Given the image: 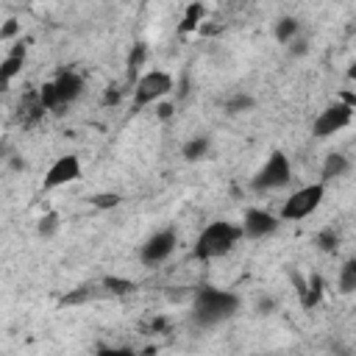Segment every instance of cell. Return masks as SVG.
Masks as SVG:
<instances>
[{"label":"cell","instance_id":"obj_1","mask_svg":"<svg viewBox=\"0 0 356 356\" xmlns=\"http://www.w3.org/2000/svg\"><path fill=\"white\" fill-rule=\"evenodd\" d=\"M239 239H245L239 222L211 220V222H206V225L200 228V234L195 236L192 250H195V259H200V261H217V259L228 256V253L236 248Z\"/></svg>","mask_w":356,"mask_h":356},{"label":"cell","instance_id":"obj_2","mask_svg":"<svg viewBox=\"0 0 356 356\" xmlns=\"http://www.w3.org/2000/svg\"><path fill=\"white\" fill-rule=\"evenodd\" d=\"M192 312H195L197 323L217 325V323H222L239 312V295H234L228 289H217V286H203L195 295Z\"/></svg>","mask_w":356,"mask_h":356},{"label":"cell","instance_id":"obj_3","mask_svg":"<svg viewBox=\"0 0 356 356\" xmlns=\"http://www.w3.org/2000/svg\"><path fill=\"white\" fill-rule=\"evenodd\" d=\"M353 117H356V97L350 92H342L323 111H317V117L312 120V136L314 139H331L339 131H345L353 122Z\"/></svg>","mask_w":356,"mask_h":356},{"label":"cell","instance_id":"obj_4","mask_svg":"<svg viewBox=\"0 0 356 356\" xmlns=\"http://www.w3.org/2000/svg\"><path fill=\"white\" fill-rule=\"evenodd\" d=\"M325 200V184L314 181V184H303L295 192H289L278 209L281 222H300L306 217H312Z\"/></svg>","mask_w":356,"mask_h":356},{"label":"cell","instance_id":"obj_5","mask_svg":"<svg viewBox=\"0 0 356 356\" xmlns=\"http://www.w3.org/2000/svg\"><path fill=\"white\" fill-rule=\"evenodd\" d=\"M83 92V78L75 72V70H64L58 72L53 81H47L42 89H39V106L42 108H58V106H70L81 97Z\"/></svg>","mask_w":356,"mask_h":356},{"label":"cell","instance_id":"obj_6","mask_svg":"<svg viewBox=\"0 0 356 356\" xmlns=\"http://www.w3.org/2000/svg\"><path fill=\"white\" fill-rule=\"evenodd\" d=\"M175 89V81L167 70H147L136 78L134 83V106L145 108V106H159L164 97H170Z\"/></svg>","mask_w":356,"mask_h":356},{"label":"cell","instance_id":"obj_7","mask_svg":"<svg viewBox=\"0 0 356 356\" xmlns=\"http://www.w3.org/2000/svg\"><path fill=\"white\" fill-rule=\"evenodd\" d=\"M292 181V161L286 153L281 150H273L264 164L256 170V175L250 178V189L253 192H275V189H284L286 184Z\"/></svg>","mask_w":356,"mask_h":356},{"label":"cell","instance_id":"obj_8","mask_svg":"<svg viewBox=\"0 0 356 356\" xmlns=\"http://www.w3.org/2000/svg\"><path fill=\"white\" fill-rule=\"evenodd\" d=\"M83 172V164H81V156L78 153H61L50 161V167L44 170V189H61V186H70L81 178Z\"/></svg>","mask_w":356,"mask_h":356},{"label":"cell","instance_id":"obj_9","mask_svg":"<svg viewBox=\"0 0 356 356\" xmlns=\"http://www.w3.org/2000/svg\"><path fill=\"white\" fill-rule=\"evenodd\" d=\"M175 248H178V234H175L172 228H161V231L150 234V236L142 242L139 259H142V264H147V267H159V264H164V261L175 253Z\"/></svg>","mask_w":356,"mask_h":356},{"label":"cell","instance_id":"obj_10","mask_svg":"<svg viewBox=\"0 0 356 356\" xmlns=\"http://www.w3.org/2000/svg\"><path fill=\"white\" fill-rule=\"evenodd\" d=\"M278 225H281L278 214H273L267 209H256V206L248 209L242 214V222H239L245 239H267V236H273L278 231Z\"/></svg>","mask_w":356,"mask_h":356},{"label":"cell","instance_id":"obj_11","mask_svg":"<svg viewBox=\"0 0 356 356\" xmlns=\"http://www.w3.org/2000/svg\"><path fill=\"white\" fill-rule=\"evenodd\" d=\"M22 64H25V47L17 44L11 53H6V58H3V64H0V81H3V83H11V81L22 72Z\"/></svg>","mask_w":356,"mask_h":356},{"label":"cell","instance_id":"obj_12","mask_svg":"<svg viewBox=\"0 0 356 356\" xmlns=\"http://www.w3.org/2000/svg\"><path fill=\"white\" fill-rule=\"evenodd\" d=\"M345 172H348V159H345L342 153H328V156L323 159V167H320L323 184L331 181V178H342Z\"/></svg>","mask_w":356,"mask_h":356},{"label":"cell","instance_id":"obj_13","mask_svg":"<svg viewBox=\"0 0 356 356\" xmlns=\"http://www.w3.org/2000/svg\"><path fill=\"white\" fill-rule=\"evenodd\" d=\"M298 33H300V22L295 17H284V19L275 22V42L295 44L298 42Z\"/></svg>","mask_w":356,"mask_h":356},{"label":"cell","instance_id":"obj_14","mask_svg":"<svg viewBox=\"0 0 356 356\" xmlns=\"http://www.w3.org/2000/svg\"><path fill=\"white\" fill-rule=\"evenodd\" d=\"M209 136H192V139H186L184 142V147H181V153H184V159L186 161H200V159H206L209 156Z\"/></svg>","mask_w":356,"mask_h":356},{"label":"cell","instance_id":"obj_15","mask_svg":"<svg viewBox=\"0 0 356 356\" xmlns=\"http://www.w3.org/2000/svg\"><path fill=\"white\" fill-rule=\"evenodd\" d=\"M337 286H339V292H345V295L356 292V259H348V261L339 267Z\"/></svg>","mask_w":356,"mask_h":356},{"label":"cell","instance_id":"obj_16","mask_svg":"<svg viewBox=\"0 0 356 356\" xmlns=\"http://www.w3.org/2000/svg\"><path fill=\"white\" fill-rule=\"evenodd\" d=\"M58 228H61V217H58V211H44V214L39 217V222H36V231H39V236H44V239L56 236Z\"/></svg>","mask_w":356,"mask_h":356},{"label":"cell","instance_id":"obj_17","mask_svg":"<svg viewBox=\"0 0 356 356\" xmlns=\"http://www.w3.org/2000/svg\"><path fill=\"white\" fill-rule=\"evenodd\" d=\"M248 108H253V97L245 95V92H239V95H234V97L225 100V111H228V114H242V111H248Z\"/></svg>","mask_w":356,"mask_h":356},{"label":"cell","instance_id":"obj_18","mask_svg":"<svg viewBox=\"0 0 356 356\" xmlns=\"http://www.w3.org/2000/svg\"><path fill=\"white\" fill-rule=\"evenodd\" d=\"M120 200H122V197H120L117 192H97V195H92L89 203H92L95 209H114V206H120Z\"/></svg>","mask_w":356,"mask_h":356},{"label":"cell","instance_id":"obj_19","mask_svg":"<svg viewBox=\"0 0 356 356\" xmlns=\"http://www.w3.org/2000/svg\"><path fill=\"white\" fill-rule=\"evenodd\" d=\"M145 56H147V47H145V42H136V44H134V50H131V56H128V70H131V72H136V70L142 67Z\"/></svg>","mask_w":356,"mask_h":356},{"label":"cell","instance_id":"obj_20","mask_svg":"<svg viewBox=\"0 0 356 356\" xmlns=\"http://www.w3.org/2000/svg\"><path fill=\"white\" fill-rule=\"evenodd\" d=\"M200 17H203V6H197V3L189 6V8H186V17H184V28H186V31L195 28V25L200 22Z\"/></svg>","mask_w":356,"mask_h":356},{"label":"cell","instance_id":"obj_21","mask_svg":"<svg viewBox=\"0 0 356 356\" xmlns=\"http://www.w3.org/2000/svg\"><path fill=\"white\" fill-rule=\"evenodd\" d=\"M337 234H334V228H325V231H320V236H317V245L323 248V250H334L337 248Z\"/></svg>","mask_w":356,"mask_h":356},{"label":"cell","instance_id":"obj_22","mask_svg":"<svg viewBox=\"0 0 356 356\" xmlns=\"http://www.w3.org/2000/svg\"><path fill=\"white\" fill-rule=\"evenodd\" d=\"M106 286H108V292H117V295H122V292H131V289H134V284H131V281H120V278H108V281H106Z\"/></svg>","mask_w":356,"mask_h":356},{"label":"cell","instance_id":"obj_23","mask_svg":"<svg viewBox=\"0 0 356 356\" xmlns=\"http://www.w3.org/2000/svg\"><path fill=\"white\" fill-rule=\"evenodd\" d=\"M19 31V25H17V19H8V22H3V28H0V42H8L14 33Z\"/></svg>","mask_w":356,"mask_h":356},{"label":"cell","instance_id":"obj_24","mask_svg":"<svg viewBox=\"0 0 356 356\" xmlns=\"http://www.w3.org/2000/svg\"><path fill=\"white\" fill-rule=\"evenodd\" d=\"M97 356H134V350H128V348H106Z\"/></svg>","mask_w":356,"mask_h":356}]
</instances>
